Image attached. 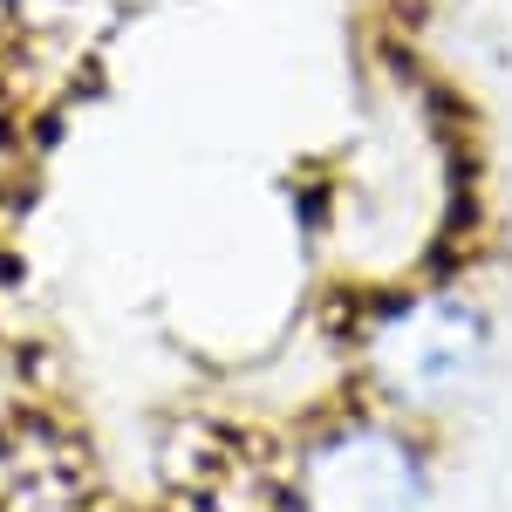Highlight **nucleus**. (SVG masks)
Segmentation results:
<instances>
[{"label":"nucleus","instance_id":"1","mask_svg":"<svg viewBox=\"0 0 512 512\" xmlns=\"http://www.w3.org/2000/svg\"><path fill=\"white\" fill-rule=\"evenodd\" d=\"M499 362V321L472 280H417L362 321V376L383 410L444 424L465 410Z\"/></svg>","mask_w":512,"mask_h":512},{"label":"nucleus","instance_id":"2","mask_svg":"<svg viewBox=\"0 0 512 512\" xmlns=\"http://www.w3.org/2000/svg\"><path fill=\"white\" fill-rule=\"evenodd\" d=\"M431 424L396 410H355L335 424H308L287 465L294 512H431L437 506V451Z\"/></svg>","mask_w":512,"mask_h":512},{"label":"nucleus","instance_id":"3","mask_svg":"<svg viewBox=\"0 0 512 512\" xmlns=\"http://www.w3.org/2000/svg\"><path fill=\"white\" fill-rule=\"evenodd\" d=\"M0 403H7V369H0Z\"/></svg>","mask_w":512,"mask_h":512}]
</instances>
